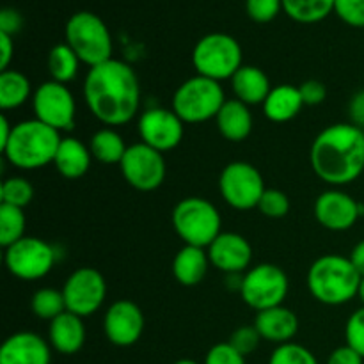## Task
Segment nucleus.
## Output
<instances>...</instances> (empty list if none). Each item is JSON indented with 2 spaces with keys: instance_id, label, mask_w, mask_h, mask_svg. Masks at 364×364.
I'll list each match as a JSON object with an SVG mask.
<instances>
[{
  "instance_id": "nucleus-1",
  "label": "nucleus",
  "mask_w": 364,
  "mask_h": 364,
  "mask_svg": "<svg viewBox=\"0 0 364 364\" xmlns=\"http://www.w3.org/2000/svg\"><path fill=\"white\" fill-rule=\"evenodd\" d=\"M84 96L92 116L107 127L128 123L141 107V85L134 68L114 57L89 70Z\"/></svg>"
},
{
  "instance_id": "nucleus-2",
  "label": "nucleus",
  "mask_w": 364,
  "mask_h": 364,
  "mask_svg": "<svg viewBox=\"0 0 364 364\" xmlns=\"http://www.w3.org/2000/svg\"><path fill=\"white\" fill-rule=\"evenodd\" d=\"M309 160L326 183H352L364 171V130L352 123L331 124L313 141Z\"/></svg>"
},
{
  "instance_id": "nucleus-3",
  "label": "nucleus",
  "mask_w": 364,
  "mask_h": 364,
  "mask_svg": "<svg viewBox=\"0 0 364 364\" xmlns=\"http://www.w3.org/2000/svg\"><path fill=\"white\" fill-rule=\"evenodd\" d=\"M363 276L352 265L350 258L326 255L316 259L308 270V290L318 302L341 306L359 295Z\"/></svg>"
},
{
  "instance_id": "nucleus-4",
  "label": "nucleus",
  "mask_w": 364,
  "mask_h": 364,
  "mask_svg": "<svg viewBox=\"0 0 364 364\" xmlns=\"http://www.w3.org/2000/svg\"><path fill=\"white\" fill-rule=\"evenodd\" d=\"M60 141L59 132L34 117L14 124L2 153L18 169H39L55 160Z\"/></svg>"
},
{
  "instance_id": "nucleus-5",
  "label": "nucleus",
  "mask_w": 364,
  "mask_h": 364,
  "mask_svg": "<svg viewBox=\"0 0 364 364\" xmlns=\"http://www.w3.org/2000/svg\"><path fill=\"white\" fill-rule=\"evenodd\" d=\"M64 34L80 63H85L89 68L112 59V36L98 14L89 11L75 13L68 20Z\"/></svg>"
},
{
  "instance_id": "nucleus-6",
  "label": "nucleus",
  "mask_w": 364,
  "mask_h": 364,
  "mask_svg": "<svg viewBox=\"0 0 364 364\" xmlns=\"http://www.w3.org/2000/svg\"><path fill=\"white\" fill-rule=\"evenodd\" d=\"M220 213L205 198H185L174 206L173 226L185 245L210 247L220 235Z\"/></svg>"
},
{
  "instance_id": "nucleus-7",
  "label": "nucleus",
  "mask_w": 364,
  "mask_h": 364,
  "mask_svg": "<svg viewBox=\"0 0 364 364\" xmlns=\"http://www.w3.org/2000/svg\"><path fill=\"white\" fill-rule=\"evenodd\" d=\"M192 64L198 75L212 80L223 82L233 78V75L240 70L242 64V46L233 36L224 32L206 34L196 43L192 52Z\"/></svg>"
},
{
  "instance_id": "nucleus-8",
  "label": "nucleus",
  "mask_w": 364,
  "mask_h": 364,
  "mask_svg": "<svg viewBox=\"0 0 364 364\" xmlns=\"http://www.w3.org/2000/svg\"><path fill=\"white\" fill-rule=\"evenodd\" d=\"M224 103L226 96L220 82L201 75L185 80L173 96V110L183 123H205L217 117Z\"/></svg>"
},
{
  "instance_id": "nucleus-9",
  "label": "nucleus",
  "mask_w": 364,
  "mask_h": 364,
  "mask_svg": "<svg viewBox=\"0 0 364 364\" xmlns=\"http://www.w3.org/2000/svg\"><path fill=\"white\" fill-rule=\"evenodd\" d=\"M288 276L272 263H259L240 279V295L249 308L256 311L283 306L288 295Z\"/></svg>"
},
{
  "instance_id": "nucleus-10",
  "label": "nucleus",
  "mask_w": 364,
  "mask_h": 364,
  "mask_svg": "<svg viewBox=\"0 0 364 364\" xmlns=\"http://www.w3.org/2000/svg\"><path fill=\"white\" fill-rule=\"evenodd\" d=\"M219 191L224 201L235 210L258 208L265 192L262 173L249 162H231L219 176Z\"/></svg>"
},
{
  "instance_id": "nucleus-11",
  "label": "nucleus",
  "mask_w": 364,
  "mask_h": 364,
  "mask_svg": "<svg viewBox=\"0 0 364 364\" xmlns=\"http://www.w3.org/2000/svg\"><path fill=\"white\" fill-rule=\"evenodd\" d=\"M55 251L45 240L23 237L6 249L4 262L14 277L23 281H38L48 276L55 265Z\"/></svg>"
},
{
  "instance_id": "nucleus-12",
  "label": "nucleus",
  "mask_w": 364,
  "mask_h": 364,
  "mask_svg": "<svg viewBox=\"0 0 364 364\" xmlns=\"http://www.w3.org/2000/svg\"><path fill=\"white\" fill-rule=\"evenodd\" d=\"M119 167L128 185L141 192L155 191L166 180L164 155L144 142L128 146Z\"/></svg>"
},
{
  "instance_id": "nucleus-13",
  "label": "nucleus",
  "mask_w": 364,
  "mask_h": 364,
  "mask_svg": "<svg viewBox=\"0 0 364 364\" xmlns=\"http://www.w3.org/2000/svg\"><path fill=\"white\" fill-rule=\"evenodd\" d=\"M32 109L36 119L48 124L53 130H73L77 107L66 84L50 80L39 85L32 96Z\"/></svg>"
},
{
  "instance_id": "nucleus-14",
  "label": "nucleus",
  "mask_w": 364,
  "mask_h": 364,
  "mask_svg": "<svg viewBox=\"0 0 364 364\" xmlns=\"http://www.w3.org/2000/svg\"><path fill=\"white\" fill-rule=\"evenodd\" d=\"M63 295L70 313L82 316V318L95 315L102 308L107 297L105 277L96 269L82 267L68 277L63 288Z\"/></svg>"
},
{
  "instance_id": "nucleus-15",
  "label": "nucleus",
  "mask_w": 364,
  "mask_h": 364,
  "mask_svg": "<svg viewBox=\"0 0 364 364\" xmlns=\"http://www.w3.org/2000/svg\"><path fill=\"white\" fill-rule=\"evenodd\" d=\"M183 124L174 110L155 107L142 112L139 119V135L144 144L151 146L156 151H171L183 141Z\"/></svg>"
},
{
  "instance_id": "nucleus-16",
  "label": "nucleus",
  "mask_w": 364,
  "mask_h": 364,
  "mask_svg": "<svg viewBox=\"0 0 364 364\" xmlns=\"http://www.w3.org/2000/svg\"><path fill=\"white\" fill-rule=\"evenodd\" d=\"M103 331L116 347H132L144 333V315L132 301H116L105 313Z\"/></svg>"
},
{
  "instance_id": "nucleus-17",
  "label": "nucleus",
  "mask_w": 364,
  "mask_h": 364,
  "mask_svg": "<svg viewBox=\"0 0 364 364\" xmlns=\"http://www.w3.org/2000/svg\"><path fill=\"white\" fill-rule=\"evenodd\" d=\"M364 215V206L347 192L326 191L316 198L315 217L326 230L347 231Z\"/></svg>"
},
{
  "instance_id": "nucleus-18",
  "label": "nucleus",
  "mask_w": 364,
  "mask_h": 364,
  "mask_svg": "<svg viewBox=\"0 0 364 364\" xmlns=\"http://www.w3.org/2000/svg\"><path fill=\"white\" fill-rule=\"evenodd\" d=\"M208 258L220 272L238 276L251 265L252 247L242 235L220 233L208 247Z\"/></svg>"
},
{
  "instance_id": "nucleus-19",
  "label": "nucleus",
  "mask_w": 364,
  "mask_h": 364,
  "mask_svg": "<svg viewBox=\"0 0 364 364\" xmlns=\"http://www.w3.org/2000/svg\"><path fill=\"white\" fill-rule=\"evenodd\" d=\"M50 345L39 334L21 331L0 347V364H50Z\"/></svg>"
},
{
  "instance_id": "nucleus-20",
  "label": "nucleus",
  "mask_w": 364,
  "mask_h": 364,
  "mask_svg": "<svg viewBox=\"0 0 364 364\" xmlns=\"http://www.w3.org/2000/svg\"><path fill=\"white\" fill-rule=\"evenodd\" d=\"M252 326L256 327L262 340L277 345L290 343L295 334L299 333L297 315L291 309L283 308V306L258 311Z\"/></svg>"
},
{
  "instance_id": "nucleus-21",
  "label": "nucleus",
  "mask_w": 364,
  "mask_h": 364,
  "mask_svg": "<svg viewBox=\"0 0 364 364\" xmlns=\"http://www.w3.org/2000/svg\"><path fill=\"white\" fill-rule=\"evenodd\" d=\"M50 345L63 355H73L85 343V326L82 316L66 311L53 318L48 327Z\"/></svg>"
},
{
  "instance_id": "nucleus-22",
  "label": "nucleus",
  "mask_w": 364,
  "mask_h": 364,
  "mask_svg": "<svg viewBox=\"0 0 364 364\" xmlns=\"http://www.w3.org/2000/svg\"><path fill=\"white\" fill-rule=\"evenodd\" d=\"M220 135L231 142H242L252 132V114L240 100H226L215 117Z\"/></svg>"
},
{
  "instance_id": "nucleus-23",
  "label": "nucleus",
  "mask_w": 364,
  "mask_h": 364,
  "mask_svg": "<svg viewBox=\"0 0 364 364\" xmlns=\"http://www.w3.org/2000/svg\"><path fill=\"white\" fill-rule=\"evenodd\" d=\"M231 87L237 100L245 105H263L272 91L265 71L256 66H242L231 78Z\"/></svg>"
},
{
  "instance_id": "nucleus-24",
  "label": "nucleus",
  "mask_w": 364,
  "mask_h": 364,
  "mask_svg": "<svg viewBox=\"0 0 364 364\" xmlns=\"http://www.w3.org/2000/svg\"><path fill=\"white\" fill-rule=\"evenodd\" d=\"M208 252L196 245H183L173 259L174 279L183 287H196L208 272Z\"/></svg>"
},
{
  "instance_id": "nucleus-25",
  "label": "nucleus",
  "mask_w": 364,
  "mask_h": 364,
  "mask_svg": "<svg viewBox=\"0 0 364 364\" xmlns=\"http://www.w3.org/2000/svg\"><path fill=\"white\" fill-rule=\"evenodd\" d=\"M304 107L299 87L290 84L276 85L269 92L267 100L263 102V114L267 119L274 123H287L295 116H299L301 109Z\"/></svg>"
},
{
  "instance_id": "nucleus-26",
  "label": "nucleus",
  "mask_w": 364,
  "mask_h": 364,
  "mask_svg": "<svg viewBox=\"0 0 364 364\" xmlns=\"http://www.w3.org/2000/svg\"><path fill=\"white\" fill-rule=\"evenodd\" d=\"M91 149L84 142L75 137H66L60 141L53 164H55L57 171L64 178L77 180V178H82L87 173L89 166H91Z\"/></svg>"
},
{
  "instance_id": "nucleus-27",
  "label": "nucleus",
  "mask_w": 364,
  "mask_h": 364,
  "mask_svg": "<svg viewBox=\"0 0 364 364\" xmlns=\"http://www.w3.org/2000/svg\"><path fill=\"white\" fill-rule=\"evenodd\" d=\"M89 149H91L92 159L110 166V164H121L128 146L114 128H102L91 137Z\"/></svg>"
},
{
  "instance_id": "nucleus-28",
  "label": "nucleus",
  "mask_w": 364,
  "mask_h": 364,
  "mask_svg": "<svg viewBox=\"0 0 364 364\" xmlns=\"http://www.w3.org/2000/svg\"><path fill=\"white\" fill-rule=\"evenodd\" d=\"M31 80L21 71H2L0 73V109L11 110L21 107L31 96Z\"/></svg>"
},
{
  "instance_id": "nucleus-29",
  "label": "nucleus",
  "mask_w": 364,
  "mask_h": 364,
  "mask_svg": "<svg viewBox=\"0 0 364 364\" xmlns=\"http://www.w3.org/2000/svg\"><path fill=\"white\" fill-rule=\"evenodd\" d=\"M283 9L299 23H316L334 11V0H283Z\"/></svg>"
},
{
  "instance_id": "nucleus-30",
  "label": "nucleus",
  "mask_w": 364,
  "mask_h": 364,
  "mask_svg": "<svg viewBox=\"0 0 364 364\" xmlns=\"http://www.w3.org/2000/svg\"><path fill=\"white\" fill-rule=\"evenodd\" d=\"M78 64H80V59L68 43H60L50 50L48 70L52 75V80L60 82V84L75 80L78 73Z\"/></svg>"
},
{
  "instance_id": "nucleus-31",
  "label": "nucleus",
  "mask_w": 364,
  "mask_h": 364,
  "mask_svg": "<svg viewBox=\"0 0 364 364\" xmlns=\"http://www.w3.org/2000/svg\"><path fill=\"white\" fill-rule=\"evenodd\" d=\"M25 223L23 208L0 203V245L4 249L25 237Z\"/></svg>"
},
{
  "instance_id": "nucleus-32",
  "label": "nucleus",
  "mask_w": 364,
  "mask_h": 364,
  "mask_svg": "<svg viewBox=\"0 0 364 364\" xmlns=\"http://www.w3.org/2000/svg\"><path fill=\"white\" fill-rule=\"evenodd\" d=\"M32 313L41 320L57 318L59 315L68 311L66 301H64L63 290H55V288H41L32 295L31 301Z\"/></svg>"
},
{
  "instance_id": "nucleus-33",
  "label": "nucleus",
  "mask_w": 364,
  "mask_h": 364,
  "mask_svg": "<svg viewBox=\"0 0 364 364\" xmlns=\"http://www.w3.org/2000/svg\"><path fill=\"white\" fill-rule=\"evenodd\" d=\"M0 198H2V203H6V205L25 208L34 199V187L25 178H7V180H4L2 187H0Z\"/></svg>"
},
{
  "instance_id": "nucleus-34",
  "label": "nucleus",
  "mask_w": 364,
  "mask_h": 364,
  "mask_svg": "<svg viewBox=\"0 0 364 364\" xmlns=\"http://www.w3.org/2000/svg\"><path fill=\"white\" fill-rule=\"evenodd\" d=\"M269 364H318V361L309 348L290 341V343L277 345L270 355Z\"/></svg>"
},
{
  "instance_id": "nucleus-35",
  "label": "nucleus",
  "mask_w": 364,
  "mask_h": 364,
  "mask_svg": "<svg viewBox=\"0 0 364 364\" xmlns=\"http://www.w3.org/2000/svg\"><path fill=\"white\" fill-rule=\"evenodd\" d=\"M258 210L270 219H281L290 212V199L283 191L277 188H265L262 199L258 203Z\"/></svg>"
},
{
  "instance_id": "nucleus-36",
  "label": "nucleus",
  "mask_w": 364,
  "mask_h": 364,
  "mask_svg": "<svg viewBox=\"0 0 364 364\" xmlns=\"http://www.w3.org/2000/svg\"><path fill=\"white\" fill-rule=\"evenodd\" d=\"M283 9V0H245L247 16L256 23H269Z\"/></svg>"
},
{
  "instance_id": "nucleus-37",
  "label": "nucleus",
  "mask_w": 364,
  "mask_h": 364,
  "mask_svg": "<svg viewBox=\"0 0 364 364\" xmlns=\"http://www.w3.org/2000/svg\"><path fill=\"white\" fill-rule=\"evenodd\" d=\"M259 341H262V336L256 331L255 326H244L238 327L230 338V345L235 348L237 352H240L242 355H249L259 347Z\"/></svg>"
},
{
  "instance_id": "nucleus-38",
  "label": "nucleus",
  "mask_w": 364,
  "mask_h": 364,
  "mask_svg": "<svg viewBox=\"0 0 364 364\" xmlns=\"http://www.w3.org/2000/svg\"><path fill=\"white\" fill-rule=\"evenodd\" d=\"M334 13L350 27L364 28V0H334Z\"/></svg>"
},
{
  "instance_id": "nucleus-39",
  "label": "nucleus",
  "mask_w": 364,
  "mask_h": 364,
  "mask_svg": "<svg viewBox=\"0 0 364 364\" xmlns=\"http://www.w3.org/2000/svg\"><path fill=\"white\" fill-rule=\"evenodd\" d=\"M345 340H347L348 347L354 348L358 354H361L364 358V306L355 313H352L350 318L347 320Z\"/></svg>"
},
{
  "instance_id": "nucleus-40",
  "label": "nucleus",
  "mask_w": 364,
  "mask_h": 364,
  "mask_svg": "<svg viewBox=\"0 0 364 364\" xmlns=\"http://www.w3.org/2000/svg\"><path fill=\"white\" fill-rule=\"evenodd\" d=\"M205 364H245V358L231 347L230 341H226V343H217L210 348Z\"/></svg>"
},
{
  "instance_id": "nucleus-41",
  "label": "nucleus",
  "mask_w": 364,
  "mask_h": 364,
  "mask_svg": "<svg viewBox=\"0 0 364 364\" xmlns=\"http://www.w3.org/2000/svg\"><path fill=\"white\" fill-rule=\"evenodd\" d=\"M304 105H320L327 98V87L320 80H308L299 87Z\"/></svg>"
},
{
  "instance_id": "nucleus-42",
  "label": "nucleus",
  "mask_w": 364,
  "mask_h": 364,
  "mask_svg": "<svg viewBox=\"0 0 364 364\" xmlns=\"http://www.w3.org/2000/svg\"><path fill=\"white\" fill-rule=\"evenodd\" d=\"M21 25H23V18L18 11L9 9V7L0 11V32L14 36L16 32H20Z\"/></svg>"
},
{
  "instance_id": "nucleus-43",
  "label": "nucleus",
  "mask_w": 364,
  "mask_h": 364,
  "mask_svg": "<svg viewBox=\"0 0 364 364\" xmlns=\"http://www.w3.org/2000/svg\"><path fill=\"white\" fill-rule=\"evenodd\" d=\"M363 361L364 358L361 354H358L348 345H343V347H338L331 352L327 364H363Z\"/></svg>"
},
{
  "instance_id": "nucleus-44",
  "label": "nucleus",
  "mask_w": 364,
  "mask_h": 364,
  "mask_svg": "<svg viewBox=\"0 0 364 364\" xmlns=\"http://www.w3.org/2000/svg\"><path fill=\"white\" fill-rule=\"evenodd\" d=\"M348 110H350L352 124H355V127L363 128L364 130V89L363 91H359L358 95H354V98L350 100V107H348Z\"/></svg>"
},
{
  "instance_id": "nucleus-45",
  "label": "nucleus",
  "mask_w": 364,
  "mask_h": 364,
  "mask_svg": "<svg viewBox=\"0 0 364 364\" xmlns=\"http://www.w3.org/2000/svg\"><path fill=\"white\" fill-rule=\"evenodd\" d=\"M0 48H2V55H0V70L6 71L9 70V63L11 59H13V52H14L13 36L0 32Z\"/></svg>"
},
{
  "instance_id": "nucleus-46",
  "label": "nucleus",
  "mask_w": 364,
  "mask_h": 364,
  "mask_svg": "<svg viewBox=\"0 0 364 364\" xmlns=\"http://www.w3.org/2000/svg\"><path fill=\"white\" fill-rule=\"evenodd\" d=\"M348 258H350L352 265L358 269V272L364 277V240L359 242V244L352 249V252Z\"/></svg>"
},
{
  "instance_id": "nucleus-47",
  "label": "nucleus",
  "mask_w": 364,
  "mask_h": 364,
  "mask_svg": "<svg viewBox=\"0 0 364 364\" xmlns=\"http://www.w3.org/2000/svg\"><path fill=\"white\" fill-rule=\"evenodd\" d=\"M13 128L14 127L9 123V119H7V117L2 114V117H0V149L7 144L11 134H13Z\"/></svg>"
},
{
  "instance_id": "nucleus-48",
  "label": "nucleus",
  "mask_w": 364,
  "mask_h": 364,
  "mask_svg": "<svg viewBox=\"0 0 364 364\" xmlns=\"http://www.w3.org/2000/svg\"><path fill=\"white\" fill-rule=\"evenodd\" d=\"M174 364H199V363L194 361V359H180V361H176Z\"/></svg>"
},
{
  "instance_id": "nucleus-49",
  "label": "nucleus",
  "mask_w": 364,
  "mask_h": 364,
  "mask_svg": "<svg viewBox=\"0 0 364 364\" xmlns=\"http://www.w3.org/2000/svg\"><path fill=\"white\" fill-rule=\"evenodd\" d=\"M358 297L361 299L363 304H364V277H363V281H361V287H359V295H358Z\"/></svg>"
}]
</instances>
